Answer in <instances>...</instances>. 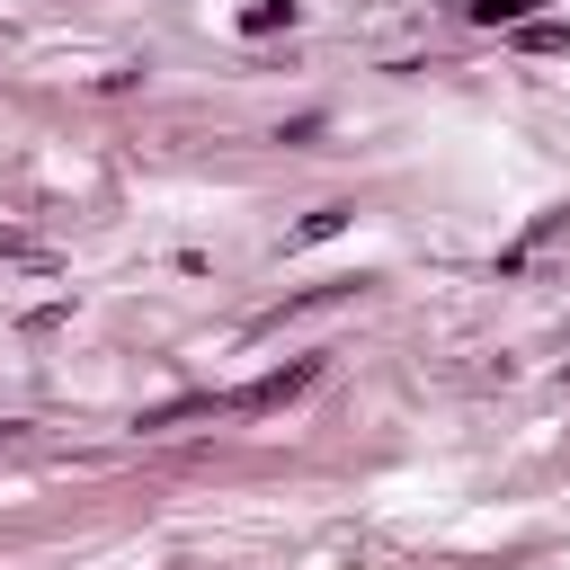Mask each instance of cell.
<instances>
[{"label":"cell","instance_id":"obj_5","mask_svg":"<svg viewBox=\"0 0 570 570\" xmlns=\"http://www.w3.org/2000/svg\"><path fill=\"white\" fill-rule=\"evenodd\" d=\"M0 258H36V240H27V232H9V223H0Z\"/></svg>","mask_w":570,"mask_h":570},{"label":"cell","instance_id":"obj_4","mask_svg":"<svg viewBox=\"0 0 570 570\" xmlns=\"http://www.w3.org/2000/svg\"><path fill=\"white\" fill-rule=\"evenodd\" d=\"M338 223H347V205H321V214H312V223H303V232H294V240H330V232H338Z\"/></svg>","mask_w":570,"mask_h":570},{"label":"cell","instance_id":"obj_2","mask_svg":"<svg viewBox=\"0 0 570 570\" xmlns=\"http://www.w3.org/2000/svg\"><path fill=\"white\" fill-rule=\"evenodd\" d=\"M472 18L481 27H525V18H543V0H472Z\"/></svg>","mask_w":570,"mask_h":570},{"label":"cell","instance_id":"obj_1","mask_svg":"<svg viewBox=\"0 0 570 570\" xmlns=\"http://www.w3.org/2000/svg\"><path fill=\"white\" fill-rule=\"evenodd\" d=\"M276 27H294V0H249L240 9V36H276Z\"/></svg>","mask_w":570,"mask_h":570},{"label":"cell","instance_id":"obj_3","mask_svg":"<svg viewBox=\"0 0 570 570\" xmlns=\"http://www.w3.org/2000/svg\"><path fill=\"white\" fill-rule=\"evenodd\" d=\"M525 45H534V53H570V27H552V18H525Z\"/></svg>","mask_w":570,"mask_h":570}]
</instances>
